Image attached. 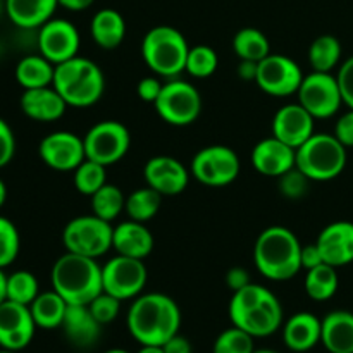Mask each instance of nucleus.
Instances as JSON below:
<instances>
[{
  "label": "nucleus",
  "instance_id": "nucleus-1",
  "mask_svg": "<svg viewBox=\"0 0 353 353\" xmlns=\"http://www.w3.org/2000/svg\"><path fill=\"white\" fill-rule=\"evenodd\" d=\"M128 331L140 345L162 347L181 327L179 305L164 293H145L128 310Z\"/></svg>",
  "mask_w": 353,
  "mask_h": 353
},
{
  "label": "nucleus",
  "instance_id": "nucleus-2",
  "mask_svg": "<svg viewBox=\"0 0 353 353\" xmlns=\"http://www.w3.org/2000/svg\"><path fill=\"white\" fill-rule=\"evenodd\" d=\"M230 319L250 336L268 338L283 326V307L271 290L250 283L231 296Z\"/></svg>",
  "mask_w": 353,
  "mask_h": 353
},
{
  "label": "nucleus",
  "instance_id": "nucleus-3",
  "mask_svg": "<svg viewBox=\"0 0 353 353\" xmlns=\"http://www.w3.org/2000/svg\"><path fill=\"white\" fill-rule=\"evenodd\" d=\"M302 245L292 230L271 226L259 234L254 247V262L264 278L288 281L302 269Z\"/></svg>",
  "mask_w": 353,
  "mask_h": 353
},
{
  "label": "nucleus",
  "instance_id": "nucleus-4",
  "mask_svg": "<svg viewBox=\"0 0 353 353\" xmlns=\"http://www.w3.org/2000/svg\"><path fill=\"white\" fill-rule=\"evenodd\" d=\"M52 288L69 305H88L103 292L102 268L92 257L65 252L52 268Z\"/></svg>",
  "mask_w": 353,
  "mask_h": 353
},
{
  "label": "nucleus",
  "instance_id": "nucleus-5",
  "mask_svg": "<svg viewBox=\"0 0 353 353\" xmlns=\"http://www.w3.org/2000/svg\"><path fill=\"white\" fill-rule=\"evenodd\" d=\"M52 86L61 93L69 107L85 109L102 99L105 90V76L92 59L76 55L55 65Z\"/></svg>",
  "mask_w": 353,
  "mask_h": 353
},
{
  "label": "nucleus",
  "instance_id": "nucleus-6",
  "mask_svg": "<svg viewBox=\"0 0 353 353\" xmlns=\"http://www.w3.org/2000/svg\"><path fill=\"white\" fill-rule=\"evenodd\" d=\"M190 45L176 28L161 24L147 31L141 41V57L155 74L174 79L186 69Z\"/></svg>",
  "mask_w": 353,
  "mask_h": 353
},
{
  "label": "nucleus",
  "instance_id": "nucleus-7",
  "mask_svg": "<svg viewBox=\"0 0 353 353\" xmlns=\"http://www.w3.org/2000/svg\"><path fill=\"white\" fill-rule=\"evenodd\" d=\"M347 165V147L334 134L314 133L296 148V165L310 181H331Z\"/></svg>",
  "mask_w": 353,
  "mask_h": 353
},
{
  "label": "nucleus",
  "instance_id": "nucleus-8",
  "mask_svg": "<svg viewBox=\"0 0 353 353\" xmlns=\"http://www.w3.org/2000/svg\"><path fill=\"white\" fill-rule=\"evenodd\" d=\"M114 228L99 216H79L69 221L62 231L65 252L99 259L112 248Z\"/></svg>",
  "mask_w": 353,
  "mask_h": 353
},
{
  "label": "nucleus",
  "instance_id": "nucleus-9",
  "mask_svg": "<svg viewBox=\"0 0 353 353\" xmlns=\"http://www.w3.org/2000/svg\"><path fill=\"white\" fill-rule=\"evenodd\" d=\"M154 105L164 123L183 128L199 119L202 112V97L192 83L174 78L164 83Z\"/></svg>",
  "mask_w": 353,
  "mask_h": 353
},
{
  "label": "nucleus",
  "instance_id": "nucleus-10",
  "mask_svg": "<svg viewBox=\"0 0 353 353\" xmlns=\"http://www.w3.org/2000/svg\"><path fill=\"white\" fill-rule=\"evenodd\" d=\"M85 154L88 161L109 165L117 164L128 154L131 134L119 121H100L88 130L83 138Z\"/></svg>",
  "mask_w": 353,
  "mask_h": 353
},
{
  "label": "nucleus",
  "instance_id": "nucleus-11",
  "mask_svg": "<svg viewBox=\"0 0 353 353\" xmlns=\"http://www.w3.org/2000/svg\"><path fill=\"white\" fill-rule=\"evenodd\" d=\"M240 157L226 145H210L195 154L192 161V174L199 183L212 188L228 186L240 174Z\"/></svg>",
  "mask_w": 353,
  "mask_h": 353
},
{
  "label": "nucleus",
  "instance_id": "nucleus-12",
  "mask_svg": "<svg viewBox=\"0 0 353 353\" xmlns=\"http://www.w3.org/2000/svg\"><path fill=\"white\" fill-rule=\"evenodd\" d=\"M296 95H299L300 105L309 110L314 119L333 117L343 105L340 85H338L336 76L331 72L314 71L303 76Z\"/></svg>",
  "mask_w": 353,
  "mask_h": 353
},
{
  "label": "nucleus",
  "instance_id": "nucleus-13",
  "mask_svg": "<svg viewBox=\"0 0 353 353\" xmlns=\"http://www.w3.org/2000/svg\"><path fill=\"white\" fill-rule=\"evenodd\" d=\"M147 279L148 272L141 259H131L117 254V257L110 259L102 268L103 292L116 296L121 302L140 296L147 285Z\"/></svg>",
  "mask_w": 353,
  "mask_h": 353
},
{
  "label": "nucleus",
  "instance_id": "nucleus-14",
  "mask_svg": "<svg viewBox=\"0 0 353 353\" xmlns=\"http://www.w3.org/2000/svg\"><path fill=\"white\" fill-rule=\"evenodd\" d=\"M303 81V71L293 59L281 54H269L259 62L257 83L259 88L271 97H290L299 92Z\"/></svg>",
  "mask_w": 353,
  "mask_h": 353
},
{
  "label": "nucleus",
  "instance_id": "nucleus-15",
  "mask_svg": "<svg viewBox=\"0 0 353 353\" xmlns=\"http://www.w3.org/2000/svg\"><path fill=\"white\" fill-rule=\"evenodd\" d=\"M38 30H40L38 31L40 54L48 59L52 64L57 65L78 55L81 38L71 21L52 17Z\"/></svg>",
  "mask_w": 353,
  "mask_h": 353
},
{
  "label": "nucleus",
  "instance_id": "nucleus-16",
  "mask_svg": "<svg viewBox=\"0 0 353 353\" xmlns=\"http://www.w3.org/2000/svg\"><path fill=\"white\" fill-rule=\"evenodd\" d=\"M37 331L33 316L28 305L3 300L0 303V348L21 352L31 343Z\"/></svg>",
  "mask_w": 353,
  "mask_h": 353
},
{
  "label": "nucleus",
  "instance_id": "nucleus-17",
  "mask_svg": "<svg viewBox=\"0 0 353 353\" xmlns=\"http://www.w3.org/2000/svg\"><path fill=\"white\" fill-rule=\"evenodd\" d=\"M40 159L54 171H74L86 159L83 138L71 131H54L40 141Z\"/></svg>",
  "mask_w": 353,
  "mask_h": 353
},
{
  "label": "nucleus",
  "instance_id": "nucleus-18",
  "mask_svg": "<svg viewBox=\"0 0 353 353\" xmlns=\"http://www.w3.org/2000/svg\"><path fill=\"white\" fill-rule=\"evenodd\" d=\"M143 178L147 186L154 188L162 196H174L186 190L190 183V172L178 159L157 155L147 161L143 168Z\"/></svg>",
  "mask_w": 353,
  "mask_h": 353
},
{
  "label": "nucleus",
  "instance_id": "nucleus-19",
  "mask_svg": "<svg viewBox=\"0 0 353 353\" xmlns=\"http://www.w3.org/2000/svg\"><path fill=\"white\" fill-rule=\"evenodd\" d=\"M314 123L316 119L310 116L309 110L303 109L300 103H290L281 107L272 117V137L296 150L316 133Z\"/></svg>",
  "mask_w": 353,
  "mask_h": 353
},
{
  "label": "nucleus",
  "instance_id": "nucleus-20",
  "mask_svg": "<svg viewBox=\"0 0 353 353\" xmlns=\"http://www.w3.org/2000/svg\"><path fill=\"white\" fill-rule=\"evenodd\" d=\"M252 165L262 176L279 178L296 165V150L276 137L265 138L252 150Z\"/></svg>",
  "mask_w": 353,
  "mask_h": 353
},
{
  "label": "nucleus",
  "instance_id": "nucleus-21",
  "mask_svg": "<svg viewBox=\"0 0 353 353\" xmlns=\"http://www.w3.org/2000/svg\"><path fill=\"white\" fill-rule=\"evenodd\" d=\"M323 261L333 268H343L353 262V223L336 221L324 228L317 236Z\"/></svg>",
  "mask_w": 353,
  "mask_h": 353
},
{
  "label": "nucleus",
  "instance_id": "nucleus-22",
  "mask_svg": "<svg viewBox=\"0 0 353 353\" xmlns=\"http://www.w3.org/2000/svg\"><path fill=\"white\" fill-rule=\"evenodd\" d=\"M19 103L24 116L38 123H54L61 119L69 107L54 86L24 90Z\"/></svg>",
  "mask_w": 353,
  "mask_h": 353
},
{
  "label": "nucleus",
  "instance_id": "nucleus-23",
  "mask_svg": "<svg viewBox=\"0 0 353 353\" xmlns=\"http://www.w3.org/2000/svg\"><path fill=\"white\" fill-rule=\"evenodd\" d=\"M61 327L69 343L81 350H88L97 345L102 333V324L93 317L88 305H68Z\"/></svg>",
  "mask_w": 353,
  "mask_h": 353
},
{
  "label": "nucleus",
  "instance_id": "nucleus-24",
  "mask_svg": "<svg viewBox=\"0 0 353 353\" xmlns=\"http://www.w3.org/2000/svg\"><path fill=\"white\" fill-rule=\"evenodd\" d=\"M112 248L119 255L131 259H147L154 250V234L148 231L145 223L138 221H124L114 228Z\"/></svg>",
  "mask_w": 353,
  "mask_h": 353
},
{
  "label": "nucleus",
  "instance_id": "nucleus-25",
  "mask_svg": "<svg viewBox=\"0 0 353 353\" xmlns=\"http://www.w3.org/2000/svg\"><path fill=\"white\" fill-rule=\"evenodd\" d=\"M323 321L310 312H296L283 326V341L292 352H309L321 343Z\"/></svg>",
  "mask_w": 353,
  "mask_h": 353
},
{
  "label": "nucleus",
  "instance_id": "nucleus-26",
  "mask_svg": "<svg viewBox=\"0 0 353 353\" xmlns=\"http://www.w3.org/2000/svg\"><path fill=\"white\" fill-rule=\"evenodd\" d=\"M59 0H6L9 19L21 30H37L54 17Z\"/></svg>",
  "mask_w": 353,
  "mask_h": 353
},
{
  "label": "nucleus",
  "instance_id": "nucleus-27",
  "mask_svg": "<svg viewBox=\"0 0 353 353\" xmlns=\"http://www.w3.org/2000/svg\"><path fill=\"white\" fill-rule=\"evenodd\" d=\"M321 343L330 353H353V314L333 310L323 319Z\"/></svg>",
  "mask_w": 353,
  "mask_h": 353
},
{
  "label": "nucleus",
  "instance_id": "nucleus-28",
  "mask_svg": "<svg viewBox=\"0 0 353 353\" xmlns=\"http://www.w3.org/2000/svg\"><path fill=\"white\" fill-rule=\"evenodd\" d=\"M93 41L103 50L117 48L126 37V21L116 9H100L90 24Z\"/></svg>",
  "mask_w": 353,
  "mask_h": 353
},
{
  "label": "nucleus",
  "instance_id": "nucleus-29",
  "mask_svg": "<svg viewBox=\"0 0 353 353\" xmlns=\"http://www.w3.org/2000/svg\"><path fill=\"white\" fill-rule=\"evenodd\" d=\"M68 305L69 303L55 290H52V292L40 293L30 305V310L37 327L57 330L64 323Z\"/></svg>",
  "mask_w": 353,
  "mask_h": 353
},
{
  "label": "nucleus",
  "instance_id": "nucleus-30",
  "mask_svg": "<svg viewBox=\"0 0 353 353\" xmlns=\"http://www.w3.org/2000/svg\"><path fill=\"white\" fill-rule=\"evenodd\" d=\"M55 64L43 55H26L16 65V79L24 90L43 88L54 83Z\"/></svg>",
  "mask_w": 353,
  "mask_h": 353
},
{
  "label": "nucleus",
  "instance_id": "nucleus-31",
  "mask_svg": "<svg viewBox=\"0 0 353 353\" xmlns=\"http://www.w3.org/2000/svg\"><path fill=\"white\" fill-rule=\"evenodd\" d=\"M338 285H340V279H338L336 268L326 264V262L307 271L305 292L316 302H326V300L333 299Z\"/></svg>",
  "mask_w": 353,
  "mask_h": 353
},
{
  "label": "nucleus",
  "instance_id": "nucleus-32",
  "mask_svg": "<svg viewBox=\"0 0 353 353\" xmlns=\"http://www.w3.org/2000/svg\"><path fill=\"white\" fill-rule=\"evenodd\" d=\"M233 50L241 61L261 62L271 54V43L257 28H243L234 34Z\"/></svg>",
  "mask_w": 353,
  "mask_h": 353
},
{
  "label": "nucleus",
  "instance_id": "nucleus-33",
  "mask_svg": "<svg viewBox=\"0 0 353 353\" xmlns=\"http://www.w3.org/2000/svg\"><path fill=\"white\" fill-rule=\"evenodd\" d=\"M341 61V43L333 34H321L310 43L309 62L314 71L331 72Z\"/></svg>",
  "mask_w": 353,
  "mask_h": 353
},
{
  "label": "nucleus",
  "instance_id": "nucleus-34",
  "mask_svg": "<svg viewBox=\"0 0 353 353\" xmlns=\"http://www.w3.org/2000/svg\"><path fill=\"white\" fill-rule=\"evenodd\" d=\"M126 209V196L116 185L105 183L102 188L92 195V210L100 219L112 223Z\"/></svg>",
  "mask_w": 353,
  "mask_h": 353
},
{
  "label": "nucleus",
  "instance_id": "nucleus-35",
  "mask_svg": "<svg viewBox=\"0 0 353 353\" xmlns=\"http://www.w3.org/2000/svg\"><path fill=\"white\" fill-rule=\"evenodd\" d=\"M161 203V193L147 186V188H140L131 193L130 196H126V209L124 210L130 216V219L138 221V223H148L157 216Z\"/></svg>",
  "mask_w": 353,
  "mask_h": 353
},
{
  "label": "nucleus",
  "instance_id": "nucleus-36",
  "mask_svg": "<svg viewBox=\"0 0 353 353\" xmlns=\"http://www.w3.org/2000/svg\"><path fill=\"white\" fill-rule=\"evenodd\" d=\"M38 295V281L30 271H16L7 276V300L30 307Z\"/></svg>",
  "mask_w": 353,
  "mask_h": 353
},
{
  "label": "nucleus",
  "instance_id": "nucleus-37",
  "mask_svg": "<svg viewBox=\"0 0 353 353\" xmlns=\"http://www.w3.org/2000/svg\"><path fill=\"white\" fill-rule=\"evenodd\" d=\"M105 169V165L85 159V161L74 169V188L78 190L81 195L92 196L93 193L99 192V190L107 183Z\"/></svg>",
  "mask_w": 353,
  "mask_h": 353
},
{
  "label": "nucleus",
  "instance_id": "nucleus-38",
  "mask_svg": "<svg viewBox=\"0 0 353 353\" xmlns=\"http://www.w3.org/2000/svg\"><path fill=\"white\" fill-rule=\"evenodd\" d=\"M219 65V55L209 45H196L190 47L188 59H186V69L193 78H209L216 72Z\"/></svg>",
  "mask_w": 353,
  "mask_h": 353
},
{
  "label": "nucleus",
  "instance_id": "nucleus-39",
  "mask_svg": "<svg viewBox=\"0 0 353 353\" xmlns=\"http://www.w3.org/2000/svg\"><path fill=\"white\" fill-rule=\"evenodd\" d=\"M254 340L247 331L233 326L216 338L212 353H254Z\"/></svg>",
  "mask_w": 353,
  "mask_h": 353
},
{
  "label": "nucleus",
  "instance_id": "nucleus-40",
  "mask_svg": "<svg viewBox=\"0 0 353 353\" xmlns=\"http://www.w3.org/2000/svg\"><path fill=\"white\" fill-rule=\"evenodd\" d=\"M21 238L16 224L7 217L0 216V268L6 269L19 255Z\"/></svg>",
  "mask_w": 353,
  "mask_h": 353
},
{
  "label": "nucleus",
  "instance_id": "nucleus-41",
  "mask_svg": "<svg viewBox=\"0 0 353 353\" xmlns=\"http://www.w3.org/2000/svg\"><path fill=\"white\" fill-rule=\"evenodd\" d=\"M88 309L92 310L93 317H95L102 326H105V324L114 323V321L117 319V316H119L121 300L109 295V293L102 292L99 296H95V299L88 303Z\"/></svg>",
  "mask_w": 353,
  "mask_h": 353
},
{
  "label": "nucleus",
  "instance_id": "nucleus-42",
  "mask_svg": "<svg viewBox=\"0 0 353 353\" xmlns=\"http://www.w3.org/2000/svg\"><path fill=\"white\" fill-rule=\"evenodd\" d=\"M309 181L310 179L302 171L293 168L292 171L279 176V190H281L283 196L290 200L302 199L307 193V190H309Z\"/></svg>",
  "mask_w": 353,
  "mask_h": 353
},
{
  "label": "nucleus",
  "instance_id": "nucleus-43",
  "mask_svg": "<svg viewBox=\"0 0 353 353\" xmlns=\"http://www.w3.org/2000/svg\"><path fill=\"white\" fill-rule=\"evenodd\" d=\"M336 79L341 90V97H343V103L353 110V57L347 59L340 65Z\"/></svg>",
  "mask_w": 353,
  "mask_h": 353
},
{
  "label": "nucleus",
  "instance_id": "nucleus-44",
  "mask_svg": "<svg viewBox=\"0 0 353 353\" xmlns=\"http://www.w3.org/2000/svg\"><path fill=\"white\" fill-rule=\"evenodd\" d=\"M16 154V138L9 124L0 117V169L6 168Z\"/></svg>",
  "mask_w": 353,
  "mask_h": 353
},
{
  "label": "nucleus",
  "instance_id": "nucleus-45",
  "mask_svg": "<svg viewBox=\"0 0 353 353\" xmlns=\"http://www.w3.org/2000/svg\"><path fill=\"white\" fill-rule=\"evenodd\" d=\"M162 86H164V83H162L159 78H155V76H147V78H141L140 83H138V86H137L138 97H140L143 102L155 103V100H157L159 95H161Z\"/></svg>",
  "mask_w": 353,
  "mask_h": 353
},
{
  "label": "nucleus",
  "instance_id": "nucleus-46",
  "mask_svg": "<svg viewBox=\"0 0 353 353\" xmlns=\"http://www.w3.org/2000/svg\"><path fill=\"white\" fill-rule=\"evenodd\" d=\"M334 137L341 141L347 148L353 147V110L345 112L334 126Z\"/></svg>",
  "mask_w": 353,
  "mask_h": 353
},
{
  "label": "nucleus",
  "instance_id": "nucleus-47",
  "mask_svg": "<svg viewBox=\"0 0 353 353\" xmlns=\"http://www.w3.org/2000/svg\"><path fill=\"white\" fill-rule=\"evenodd\" d=\"M247 285H250V276H248L247 269L243 268H231L226 272V286L231 292H238V290L245 288Z\"/></svg>",
  "mask_w": 353,
  "mask_h": 353
},
{
  "label": "nucleus",
  "instance_id": "nucleus-48",
  "mask_svg": "<svg viewBox=\"0 0 353 353\" xmlns=\"http://www.w3.org/2000/svg\"><path fill=\"white\" fill-rule=\"evenodd\" d=\"M300 259H302V269H305V271H309V269H314V268H317V265L324 264L323 255H321V250H319V247H317V243L303 245L302 255H300Z\"/></svg>",
  "mask_w": 353,
  "mask_h": 353
},
{
  "label": "nucleus",
  "instance_id": "nucleus-49",
  "mask_svg": "<svg viewBox=\"0 0 353 353\" xmlns=\"http://www.w3.org/2000/svg\"><path fill=\"white\" fill-rule=\"evenodd\" d=\"M162 348H164L165 353H193V347L188 338L181 336L179 333L174 334L171 340L165 341Z\"/></svg>",
  "mask_w": 353,
  "mask_h": 353
},
{
  "label": "nucleus",
  "instance_id": "nucleus-50",
  "mask_svg": "<svg viewBox=\"0 0 353 353\" xmlns=\"http://www.w3.org/2000/svg\"><path fill=\"white\" fill-rule=\"evenodd\" d=\"M257 69L259 62L241 61L240 65H238V76H240L243 81H255V78H257Z\"/></svg>",
  "mask_w": 353,
  "mask_h": 353
},
{
  "label": "nucleus",
  "instance_id": "nucleus-51",
  "mask_svg": "<svg viewBox=\"0 0 353 353\" xmlns=\"http://www.w3.org/2000/svg\"><path fill=\"white\" fill-rule=\"evenodd\" d=\"M93 2L95 0H59V6L68 10H72V12H79V10H85L88 7H92Z\"/></svg>",
  "mask_w": 353,
  "mask_h": 353
},
{
  "label": "nucleus",
  "instance_id": "nucleus-52",
  "mask_svg": "<svg viewBox=\"0 0 353 353\" xmlns=\"http://www.w3.org/2000/svg\"><path fill=\"white\" fill-rule=\"evenodd\" d=\"M7 300V276L3 269L0 268V303Z\"/></svg>",
  "mask_w": 353,
  "mask_h": 353
},
{
  "label": "nucleus",
  "instance_id": "nucleus-53",
  "mask_svg": "<svg viewBox=\"0 0 353 353\" xmlns=\"http://www.w3.org/2000/svg\"><path fill=\"white\" fill-rule=\"evenodd\" d=\"M137 353H165L162 347H154V345H141V348Z\"/></svg>",
  "mask_w": 353,
  "mask_h": 353
},
{
  "label": "nucleus",
  "instance_id": "nucleus-54",
  "mask_svg": "<svg viewBox=\"0 0 353 353\" xmlns=\"http://www.w3.org/2000/svg\"><path fill=\"white\" fill-rule=\"evenodd\" d=\"M6 200H7V186L6 183L2 181V178H0V207L6 203Z\"/></svg>",
  "mask_w": 353,
  "mask_h": 353
},
{
  "label": "nucleus",
  "instance_id": "nucleus-55",
  "mask_svg": "<svg viewBox=\"0 0 353 353\" xmlns=\"http://www.w3.org/2000/svg\"><path fill=\"white\" fill-rule=\"evenodd\" d=\"M103 353H130V352L123 350V348H110V350H107V352H103Z\"/></svg>",
  "mask_w": 353,
  "mask_h": 353
},
{
  "label": "nucleus",
  "instance_id": "nucleus-56",
  "mask_svg": "<svg viewBox=\"0 0 353 353\" xmlns=\"http://www.w3.org/2000/svg\"><path fill=\"white\" fill-rule=\"evenodd\" d=\"M254 353H278L274 350H265V348H262V350H254Z\"/></svg>",
  "mask_w": 353,
  "mask_h": 353
},
{
  "label": "nucleus",
  "instance_id": "nucleus-57",
  "mask_svg": "<svg viewBox=\"0 0 353 353\" xmlns=\"http://www.w3.org/2000/svg\"><path fill=\"white\" fill-rule=\"evenodd\" d=\"M0 353H17V352H10V350H3V348H2V350H0Z\"/></svg>",
  "mask_w": 353,
  "mask_h": 353
},
{
  "label": "nucleus",
  "instance_id": "nucleus-58",
  "mask_svg": "<svg viewBox=\"0 0 353 353\" xmlns=\"http://www.w3.org/2000/svg\"><path fill=\"white\" fill-rule=\"evenodd\" d=\"M0 14H2V0H0Z\"/></svg>",
  "mask_w": 353,
  "mask_h": 353
}]
</instances>
